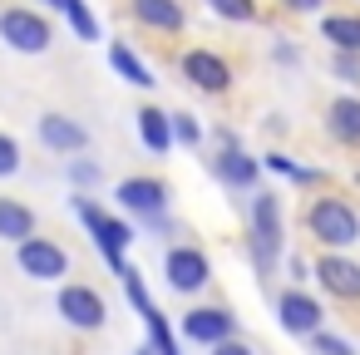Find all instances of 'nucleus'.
Listing matches in <instances>:
<instances>
[{
  "label": "nucleus",
  "mask_w": 360,
  "mask_h": 355,
  "mask_svg": "<svg viewBox=\"0 0 360 355\" xmlns=\"http://www.w3.org/2000/svg\"><path fill=\"white\" fill-rule=\"evenodd\" d=\"M247 257H252V271L262 281L276 276L281 257H286V227H281V202L262 188H252V202H247Z\"/></svg>",
  "instance_id": "f257e3e1"
},
{
  "label": "nucleus",
  "mask_w": 360,
  "mask_h": 355,
  "mask_svg": "<svg viewBox=\"0 0 360 355\" xmlns=\"http://www.w3.org/2000/svg\"><path fill=\"white\" fill-rule=\"evenodd\" d=\"M70 207H75V217L84 222V232L94 237L99 257L119 271V266H124V252H129V242H134V222H129V217H114L109 207H99V202H94L89 193H79V188H75Z\"/></svg>",
  "instance_id": "f03ea898"
},
{
  "label": "nucleus",
  "mask_w": 360,
  "mask_h": 355,
  "mask_svg": "<svg viewBox=\"0 0 360 355\" xmlns=\"http://www.w3.org/2000/svg\"><path fill=\"white\" fill-rule=\"evenodd\" d=\"M306 232H311L321 247L345 252V247L360 242V212H355L345 198H311V207H306Z\"/></svg>",
  "instance_id": "7ed1b4c3"
},
{
  "label": "nucleus",
  "mask_w": 360,
  "mask_h": 355,
  "mask_svg": "<svg viewBox=\"0 0 360 355\" xmlns=\"http://www.w3.org/2000/svg\"><path fill=\"white\" fill-rule=\"evenodd\" d=\"M119 281H124V296L134 301V311L143 316V325H148V345H153V355H183V345H178V335H173V325H168V316L153 306V296H148V286H143V271L139 266H119L114 271Z\"/></svg>",
  "instance_id": "20e7f679"
},
{
  "label": "nucleus",
  "mask_w": 360,
  "mask_h": 355,
  "mask_svg": "<svg viewBox=\"0 0 360 355\" xmlns=\"http://www.w3.org/2000/svg\"><path fill=\"white\" fill-rule=\"evenodd\" d=\"M55 316L70 325V330H104L109 325V301L99 286L89 281H65L60 296H55Z\"/></svg>",
  "instance_id": "39448f33"
},
{
  "label": "nucleus",
  "mask_w": 360,
  "mask_h": 355,
  "mask_svg": "<svg viewBox=\"0 0 360 355\" xmlns=\"http://www.w3.org/2000/svg\"><path fill=\"white\" fill-rule=\"evenodd\" d=\"M0 45L15 55H45L55 45V25L30 6H11V11H0Z\"/></svg>",
  "instance_id": "423d86ee"
},
{
  "label": "nucleus",
  "mask_w": 360,
  "mask_h": 355,
  "mask_svg": "<svg viewBox=\"0 0 360 355\" xmlns=\"http://www.w3.org/2000/svg\"><path fill=\"white\" fill-rule=\"evenodd\" d=\"M114 198H119V207L129 212V217H139V222H148V227H163V212H168V183L163 178H148V173H134V178H124L119 188H114Z\"/></svg>",
  "instance_id": "0eeeda50"
},
{
  "label": "nucleus",
  "mask_w": 360,
  "mask_h": 355,
  "mask_svg": "<svg viewBox=\"0 0 360 355\" xmlns=\"http://www.w3.org/2000/svg\"><path fill=\"white\" fill-rule=\"evenodd\" d=\"M15 266H20V276H30V281H65V276H70V252H65L55 237L30 232L25 242H15Z\"/></svg>",
  "instance_id": "6e6552de"
},
{
  "label": "nucleus",
  "mask_w": 360,
  "mask_h": 355,
  "mask_svg": "<svg viewBox=\"0 0 360 355\" xmlns=\"http://www.w3.org/2000/svg\"><path fill=\"white\" fill-rule=\"evenodd\" d=\"M163 281H168V291H178V296H198V291L212 281V262H207V252L193 247V242L168 247V252H163Z\"/></svg>",
  "instance_id": "1a4fd4ad"
},
{
  "label": "nucleus",
  "mask_w": 360,
  "mask_h": 355,
  "mask_svg": "<svg viewBox=\"0 0 360 355\" xmlns=\"http://www.w3.org/2000/svg\"><path fill=\"white\" fill-rule=\"evenodd\" d=\"M276 325L286 330V335H311V330H321L326 325V306L306 291V286H286L281 296H276Z\"/></svg>",
  "instance_id": "9d476101"
},
{
  "label": "nucleus",
  "mask_w": 360,
  "mask_h": 355,
  "mask_svg": "<svg viewBox=\"0 0 360 355\" xmlns=\"http://www.w3.org/2000/svg\"><path fill=\"white\" fill-rule=\"evenodd\" d=\"M311 276L321 281L326 296H335V301H360V262H355V257L326 247V252L311 262Z\"/></svg>",
  "instance_id": "9b49d317"
},
{
  "label": "nucleus",
  "mask_w": 360,
  "mask_h": 355,
  "mask_svg": "<svg viewBox=\"0 0 360 355\" xmlns=\"http://www.w3.org/2000/svg\"><path fill=\"white\" fill-rule=\"evenodd\" d=\"M207 168H212V178H217L222 188H232V193H252L257 178H262V158H252L242 143H222V148L207 158Z\"/></svg>",
  "instance_id": "f8f14e48"
},
{
  "label": "nucleus",
  "mask_w": 360,
  "mask_h": 355,
  "mask_svg": "<svg viewBox=\"0 0 360 355\" xmlns=\"http://www.w3.org/2000/svg\"><path fill=\"white\" fill-rule=\"evenodd\" d=\"M183 79L198 89V94H227L232 89V65L217 55V50H188L183 55Z\"/></svg>",
  "instance_id": "ddd939ff"
},
{
  "label": "nucleus",
  "mask_w": 360,
  "mask_h": 355,
  "mask_svg": "<svg viewBox=\"0 0 360 355\" xmlns=\"http://www.w3.org/2000/svg\"><path fill=\"white\" fill-rule=\"evenodd\" d=\"M227 335H237V316H232L227 306H193V311H183V340H193V345H217V340H227Z\"/></svg>",
  "instance_id": "4468645a"
},
{
  "label": "nucleus",
  "mask_w": 360,
  "mask_h": 355,
  "mask_svg": "<svg viewBox=\"0 0 360 355\" xmlns=\"http://www.w3.org/2000/svg\"><path fill=\"white\" fill-rule=\"evenodd\" d=\"M35 134H40V143L50 153H65V158H75V153L89 148V129L79 119H70V114H40L35 119Z\"/></svg>",
  "instance_id": "2eb2a0df"
},
{
  "label": "nucleus",
  "mask_w": 360,
  "mask_h": 355,
  "mask_svg": "<svg viewBox=\"0 0 360 355\" xmlns=\"http://www.w3.org/2000/svg\"><path fill=\"white\" fill-rule=\"evenodd\" d=\"M326 134L345 148H360V94H335L326 104Z\"/></svg>",
  "instance_id": "dca6fc26"
},
{
  "label": "nucleus",
  "mask_w": 360,
  "mask_h": 355,
  "mask_svg": "<svg viewBox=\"0 0 360 355\" xmlns=\"http://www.w3.org/2000/svg\"><path fill=\"white\" fill-rule=\"evenodd\" d=\"M129 11L143 30H158V35H178L188 25L183 15V0H129Z\"/></svg>",
  "instance_id": "f3484780"
},
{
  "label": "nucleus",
  "mask_w": 360,
  "mask_h": 355,
  "mask_svg": "<svg viewBox=\"0 0 360 355\" xmlns=\"http://www.w3.org/2000/svg\"><path fill=\"white\" fill-rule=\"evenodd\" d=\"M134 124H139V143L148 148V153H173L178 148V138H173V119H168V109H158V104H143L139 114H134Z\"/></svg>",
  "instance_id": "a211bd4d"
},
{
  "label": "nucleus",
  "mask_w": 360,
  "mask_h": 355,
  "mask_svg": "<svg viewBox=\"0 0 360 355\" xmlns=\"http://www.w3.org/2000/svg\"><path fill=\"white\" fill-rule=\"evenodd\" d=\"M109 70H114L129 89H153V84H158V79H153V70H148V65H143L124 40H114V45H109Z\"/></svg>",
  "instance_id": "6ab92c4d"
},
{
  "label": "nucleus",
  "mask_w": 360,
  "mask_h": 355,
  "mask_svg": "<svg viewBox=\"0 0 360 355\" xmlns=\"http://www.w3.org/2000/svg\"><path fill=\"white\" fill-rule=\"evenodd\" d=\"M321 40H326L330 50H355V55H360V15H350V11L326 15V11H321Z\"/></svg>",
  "instance_id": "aec40b11"
},
{
  "label": "nucleus",
  "mask_w": 360,
  "mask_h": 355,
  "mask_svg": "<svg viewBox=\"0 0 360 355\" xmlns=\"http://www.w3.org/2000/svg\"><path fill=\"white\" fill-rule=\"evenodd\" d=\"M35 232V212L25 207V202H15V198H0V242H25Z\"/></svg>",
  "instance_id": "412c9836"
},
{
  "label": "nucleus",
  "mask_w": 360,
  "mask_h": 355,
  "mask_svg": "<svg viewBox=\"0 0 360 355\" xmlns=\"http://www.w3.org/2000/svg\"><path fill=\"white\" fill-rule=\"evenodd\" d=\"M65 20H70V30L84 40V45H94V40H104L99 35V15L89 11V0H65V11H60Z\"/></svg>",
  "instance_id": "4be33fe9"
},
{
  "label": "nucleus",
  "mask_w": 360,
  "mask_h": 355,
  "mask_svg": "<svg viewBox=\"0 0 360 355\" xmlns=\"http://www.w3.org/2000/svg\"><path fill=\"white\" fill-rule=\"evenodd\" d=\"M207 11L217 20H232V25H252L262 11H257V0H207Z\"/></svg>",
  "instance_id": "5701e85b"
},
{
  "label": "nucleus",
  "mask_w": 360,
  "mask_h": 355,
  "mask_svg": "<svg viewBox=\"0 0 360 355\" xmlns=\"http://www.w3.org/2000/svg\"><path fill=\"white\" fill-rule=\"evenodd\" d=\"M262 168H271V173L291 178V183H316V178H321L316 168H301V163H296V158H286V153H266V158H262Z\"/></svg>",
  "instance_id": "b1692460"
},
{
  "label": "nucleus",
  "mask_w": 360,
  "mask_h": 355,
  "mask_svg": "<svg viewBox=\"0 0 360 355\" xmlns=\"http://www.w3.org/2000/svg\"><path fill=\"white\" fill-rule=\"evenodd\" d=\"M330 75L350 89H360V55L355 50H330Z\"/></svg>",
  "instance_id": "393cba45"
},
{
  "label": "nucleus",
  "mask_w": 360,
  "mask_h": 355,
  "mask_svg": "<svg viewBox=\"0 0 360 355\" xmlns=\"http://www.w3.org/2000/svg\"><path fill=\"white\" fill-rule=\"evenodd\" d=\"M306 340H311V355H355V345H350L345 335H330L326 325H321V330H311Z\"/></svg>",
  "instance_id": "a878e982"
},
{
  "label": "nucleus",
  "mask_w": 360,
  "mask_h": 355,
  "mask_svg": "<svg viewBox=\"0 0 360 355\" xmlns=\"http://www.w3.org/2000/svg\"><path fill=\"white\" fill-rule=\"evenodd\" d=\"M168 119H173V138H178L183 148H198V143H202V124H198L193 114L178 109V114H168Z\"/></svg>",
  "instance_id": "bb28decb"
},
{
  "label": "nucleus",
  "mask_w": 360,
  "mask_h": 355,
  "mask_svg": "<svg viewBox=\"0 0 360 355\" xmlns=\"http://www.w3.org/2000/svg\"><path fill=\"white\" fill-rule=\"evenodd\" d=\"M70 183H75L79 193H94V183H99V163H89V158H70Z\"/></svg>",
  "instance_id": "cd10ccee"
},
{
  "label": "nucleus",
  "mask_w": 360,
  "mask_h": 355,
  "mask_svg": "<svg viewBox=\"0 0 360 355\" xmlns=\"http://www.w3.org/2000/svg\"><path fill=\"white\" fill-rule=\"evenodd\" d=\"M20 163H25V158H20V143H15L11 134H0V178H15Z\"/></svg>",
  "instance_id": "c85d7f7f"
},
{
  "label": "nucleus",
  "mask_w": 360,
  "mask_h": 355,
  "mask_svg": "<svg viewBox=\"0 0 360 355\" xmlns=\"http://www.w3.org/2000/svg\"><path fill=\"white\" fill-rule=\"evenodd\" d=\"M207 355H252V345H242L237 335H227V340H217V345H207Z\"/></svg>",
  "instance_id": "c756f323"
},
{
  "label": "nucleus",
  "mask_w": 360,
  "mask_h": 355,
  "mask_svg": "<svg viewBox=\"0 0 360 355\" xmlns=\"http://www.w3.org/2000/svg\"><path fill=\"white\" fill-rule=\"evenodd\" d=\"M281 6H286L291 15H321V6H326V0H281Z\"/></svg>",
  "instance_id": "7c9ffc66"
},
{
  "label": "nucleus",
  "mask_w": 360,
  "mask_h": 355,
  "mask_svg": "<svg viewBox=\"0 0 360 355\" xmlns=\"http://www.w3.org/2000/svg\"><path fill=\"white\" fill-rule=\"evenodd\" d=\"M286 271H291V286H301V281L311 276V266H306L301 257H286Z\"/></svg>",
  "instance_id": "2f4dec72"
}]
</instances>
